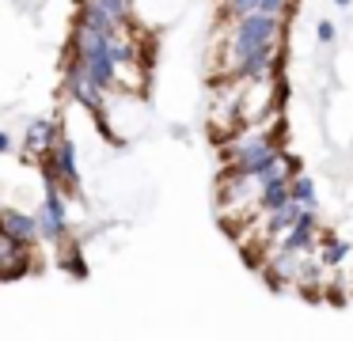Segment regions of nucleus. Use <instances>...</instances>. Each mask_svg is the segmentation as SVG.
I'll return each mask as SVG.
<instances>
[{"label": "nucleus", "mask_w": 353, "mask_h": 341, "mask_svg": "<svg viewBox=\"0 0 353 341\" xmlns=\"http://www.w3.org/2000/svg\"><path fill=\"white\" fill-rule=\"evenodd\" d=\"M209 80H228V76H262L285 68V19L281 15H232L216 19L209 38Z\"/></svg>", "instance_id": "obj_1"}, {"label": "nucleus", "mask_w": 353, "mask_h": 341, "mask_svg": "<svg viewBox=\"0 0 353 341\" xmlns=\"http://www.w3.org/2000/svg\"><path fill=\"white\" fill-rule=\"evenodd\" d=\"M39 247L42 242H19L0 227V280H19L31 269H39V262H34Z\"/></svg>", "instance_id": "obj_2"}, {"label": "nucleus", "mask_w": 353, "mask_h": 341, "mask_svg": "<svg viewBox=\"0 0 353 341\" xmlns=\"http://www.w3.org/2000/svg\"><path fill=\"white\" fill-rule=\"evenodd\" d=\"M61 133H65V125L57 118H31L23 129V159L27 163H39Z\"/></svg>", "instance_id": "obj_3"}, {"label": "nucleus", "mask_w": 353, "mask_h": 341, "mask_svg": "<svg viewBox=\"0 0 353 341\" xmlns=\"http://www.w3.org/2000/svg\"><path fill=\"white\" fill-rule=\"evenodd\" d=\"M315 34H319V42H323V45H330V42L338 38V27H334L330 19H323L319 27H315Z\"/></svg>", "instance_id": "obj_4"}, {"label": "nucleus", "mask_w": 353, "mask_h": 341, "mask_svg": "<svg viewBox=\"0 0 353 341\" xmlns=\"http://www.w3.org/2000/svg\"><path fill=\"white\" fill-rule=\"evenodd\" d=\"M16 148V141H12V133L8 129H0V152H12Z\"/></svg>", "instance_id": "obj_5"}]
</instances>
